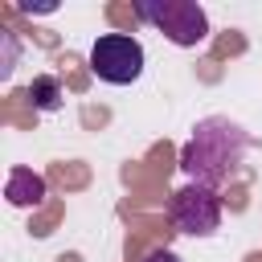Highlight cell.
Returning a JSON list of instances; mask_svg holds the SVG:
<instances>
[{"mask_svg": "<svg viewBox=\"0 0 262 262\" xmlns=\"http://www.w3.org/2000/svg\"><path fill=\"white\" fill-rule=\"evenodd\" d=\"M25 98L33 102V111H57L66 94H61V82H57L53 74H41V78H33V82H29Z\"/></svg>", "mask_w": 262, "mask_h": 262, "instance_id": "obj_6", "label": "cell"}, {"mask_svg": "<svg viewBox=\"0 0 262 262\" xmlns=\"http://www.w3.org/2000/svg\"><path fill=\"white\" fill-rule=\"evenodd\" d=\"M246 147H250V139H246V131L237 123H229V119H205L192 131V139L184 143L180 168L192 176V184L217 188V184H225L237 172Z\"/></svg>", "mask_w": 262, "mask_h": 262, "instance_id": "obj_1", "label": "cell"}, {"mask_svg": "<svg viewBox=\"0 0 262 262\" xmlns=\"http://www.w3.org/2000/svg\"><path fill=\"white\" fill-rule=\"evenodd\" d=\"M143 262H180V258H176L172 250H151V254H147Z\"/></svg>", "mask_w": 262, "mask_h": 262, "instance_id": "obj_8", "label": "cell"}, {"mask_svg": "<svg viewBox=\"0 0 262 262\" xmlns=\"http://www.w3.org/2000/svg\"><path fill=\"white\" fill-rule=\"evenodd\" d=\"M4 196H8L12 205H41L45 180H41L33 168H16V172L8 176V184H4Z\"/></svg>", "mask_w": 262, "mask_h": 262, "instance_id": "obj_5", "label": "cell"}, {"mask_svg": "<svg viewBox=\"0 0 262 262\" xmlns=\"http://www.w3.org/2000/svg\"><path fill=\"white\" fill-rule=\"evenodd\" d=\"M90 70L111 86H127L143 74V45L131 33H102L90 45Z\"/></svg>", "mask_w": 262, "mask_h": 262, "instance_id": "obj_3", "label": "cell"}, {"mask_svg": "<svg viewBox=\"0 0 262 262\" xmlns=\"http://www.w3.org/2000/svg\"><path fill=\"white\" fill-rule=\"evenodd\" d=\"M168 213H172V225L180 233H192V237H209L221 225V201L205 184H184L180 192H172Z\"/></svg>", "mask_w": 262, "mask_h": 262, "instance_id": "obj_4", "label": "cell"}, {"mask_svg": "<svg viewBox=\"0 0 262 262\" xmlns=\"http://www.w3.org/2000/svg\"><path fill=\"white\" fill-rule=\"evenodd\" d=\"M0 41H4V61H0V78H8L16 70V37L8 29H0Z\"/></svg>", "mask_w": 262, "mask_h": 262, "instance_id": "obj_7", "label": "cell"}, {"mask_svg": "<svg viewBox=\"0 0 262 262\" xmlns=\"http://www.w3.org/2000/svg\"><path fill=\"white\" fill-rule=\"evenodd\" d=\"M135 16L156 25L176 45H201L209 37V16L196 0H139Z\"/></svg>", "mask_w": 262, "mask_h": 262, "instance_id": "obj_2", "label": "cell"}]
</instances>
